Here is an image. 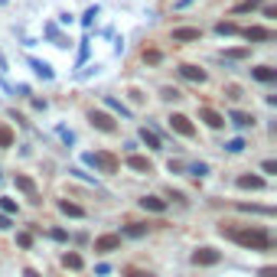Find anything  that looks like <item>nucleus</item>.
Returning a JSON list of instances; mask_svg holds the SVG:
<instances>
[{
  "mask_svg": "<svg viewBox=\"0 0 277 277\" xmlns=\"http://www.w3.org/2000/svg\"><path fill=\"white\" fill-rule=\"evenodd\" d=\"M228 238L238 241L241 248H251V251H267V248H271V235H267V228H261V225H251V228H228Z\"/></svg>",
  "mask_w": 277,
  "mask_h": 277,
  "instance_id": "1",
  "label": "nucleus"
},
{
  "mask_svg": "<svg viewBox=\"0 0 277 277\" xmlns=\"http://www.w3.org/2000/svg\"><path fill=\"white\" fill-rule=\"evenodd\" d=\"M88 166H95L98 173H118L121 169V160L114 157V154H108V150H98V154H85L82 157Z\"/></svg>",
  "mask_w": 277,
  "mask_h": 277,
  "instance_id": "2",
  "label": "nucleus"
},
{
  "mask_svg": "<svg viewBox=\"0 0 277 277\" xmlns=\"http://www.w3.org/2000/svg\"><path fill=\"white\" fill-rule=\"evenodd\" d=\"M166 121H169V127L180 134V137H196V127H193V121L186 118V114H169Z\"/></svg>",
  "mask_w": 277,
  "mask_h": 277,
  "instance_id": "3",
  "label": "nucleus"
},
{
  "mask_svg": "<svg viewBox=\"0 0 277 277\" xmlns=\"http://www.w3.org/2000/svg\"><path fill=\"white\" fill-rule=\"evenodd\" d=\"M219 261H222V254L216 251V248H196L193 251V264H199V267H212Z\"/></svg>",
  "mask_w": 277,
  "mask_h": 277,
  "instance_id": "4",
  "label": "nucleus"
},
{
  "mask_svg": "<svg viewBox=\"0 0 277 277\" xmlns=\"http://www.w3.org/2000/svg\"><path fill=\"white\" fill-rule=\"evenodd\" d=\"M88 121H92L98 131H104V134H114V131H118L114 118H111V114H104V111H92V114H88Z\"/></svg>",
  "mask_w": 277,
  "mask_h": 277,
  "instance_id": "5",
  "label": "nucleus"
},
{
  "mask_svg": "<svg viewBox=\"0 0 277 277\" xmlns=\"http://www.w3.org/2000/svg\"><path fill=\"white\" fill-rule=\"evenodd\" d=\"M121 248V235H101V238H95V251H101V254H111V251H118Z\"/></svg>",
  "mask_w": 277,
  "mask_h": 277,
  "instance_id": "6",
  "label": "nucleus"
},
{
  "mask_svg": "<svg viewBox=\"0 0 277 277\" xmlns=\"http://www.w3.org/2000/svg\"><path fill=\"white\" fill-rule=\"evenodd\" d=\"M241 36L248 42H267V39H274V33L264 30V26H248V30H241Z\"/></svg>",
  "mask_w": 277,
  "mask_h": 277,
  "instance_id": "7",
  "label": "nucleus"
},
{
  "mask_svg": "<svg viewBox=\"0 0 277 277\" xmlns=\"http://www.w3.org/2000/svg\"><path fill=\"white\" fill-rule=\"evenodd\" d=\"M199 121H205L212 131H219V127H225V114H219L216 108H202L199 111Z\"/></svg>",
  "mask_w": 277,
  "mask_h": 277,
  "instance_id": "8",
  "label": "nucleus"
},
{
  "mask_svg": "<svg viewBox=\"0 0 277 277\" xmlns=\"http://www.w3.org/2000/svg\"><path fill=\"white\" fill-rule=\"evenodd\" d=\"M202 30H196V26H180V30H173V42H199Z\"/></svg>",
  "mask_w": 277,
  "mask_h": 277,
  "instance_id": "9",
  "label": "nucleus"
},
{
  "mask_svg": "<svg viewBox=\"0 0 277 277\" xmlns=\"http://www.w3.org/2000/svg\"><path fill=\"white\" fill-rule=\"evenodd\" d=\"M16 189H20V193H26V196H30V199L33 202H39V193H36V183H33L30 180V176H23V173H16Z\"/></svg>",
  "mask_w": 277,
  "mask_h": 277,
  "instance_id": "10",
  "label": "nucleus"
},
{
  "mask_svg": "<svg viewBox=\"0 0 277 277\" xmlns=\"http://www.w3.org/2000/svg\"><path fill=\"white\" fill-rule=\"evenodd\" d=\"M131 169H137V173H154V163H150L147 157H140V154H127V160H124Z\"/></svg>",
  "mask_w": 277,
  "mask_h": 277,
  "instance_id": "11",
  "label": "nucleus"
},
{
  "mask_svg": "<svg viewBox=\"0 0 277 277\" xmlns=\"http://www.w3.org/2000/svg\"><path fill=\"white\" fill-rule=\"evenodd\" d=\"M180 75L186 78V82H196V85L205 82V72H202L199 66H180Z\"/></svg>",
  "mask_w": 277,
  "mask_h": 277,
  "instance_id": "12",
  "label": "nucleus"
},
{
  "mask_svg": "<svg viewBox=\"0 0 277 277\" xmlns=\"http://www.w3.org/2000/svg\"><path fill=\"white\" fill-rule=\"evenodd\" d=\"M228 121L235 124V127H241V131L254 127V118H251V114H245V111H231V114H228Z\"/></svg>",
  "mask_w": 277,
  "mask_h": 277,
  "instance_id": "13",
  "label": "nucleus"
},
{
  "mask_svg": "<svg viewBox=\"0 0 277 277\" xmlns=\"http://www.w3.org/2000/svg\"><path fill=\"white\" fill-rule=\"evenodd\" d=\"M140 205H144L147 212H166V199H160V196H144Z\"/></svg>",
  "mask_w": 277,
  "mask_h": 277,
  "instance_id": "14",
  "label": "nucleus"
},
{
  "mask_svg": "<svg viewBox=\"0 0 277 277\" xmlns=\"http://www.w3.org/2000/svg\"><path fill=\"white\" fill-rule=\"evenodd\" d=\"M59 212H62V216H72V219H85V209H82V205H75V202H69V199L59 202Z\"/></svg>",
  "mask_w": 277,
  "mask_h": 277,
  "instance_id": "15",
  "label": "nucleus"
},
{
  "mask_svg": "<svg viewBox=\"0 0 277 277\" xmlns=\"http://www.w3.org/2000/svg\"><path fill=\"white\" fill-rule=\"evenodd\" d=\"M251 75L258 82H277V69H271V66H258V69H251Z\"/></svg>",
  "mask_w": 277,
  "mask_h": 277,
  "instance_id": "16",
  "label": "nucleus"
},
{
  "mask_svg": "<svg viewBox=\"0 0 277 277\" xmlns=\"http://www.w3.org/2000/svg\"><path fill=\"white\" fill-rule=\"evenodd\" d=\"M140 140H144V144L150 147V150H163V144H160V137L150 127H140Z\"/></svg>",
  "mask_w": 277,
  "mask_h": 277,
  "instance_id": "17",
  "label": "nucleus"
},
{
  "mask_svg": "<svg viewBox=\"0 0 277 277\" xmlns=\"http://www.w3.org/2000/svg\"><path fill=\"white\" fill-rule=\"evenodd\" d=\"M238 186H241V189H264V180H261V176H238Z\"/></svg>",
  "mask_w": 277,
  "mask_h": 277,
  "instance_id": "18",
  "label": "nucleus"
},
{
  "mask_svg": "<svg viewBox=\"0 0 277 277\" xmlns=\"http://www.w3.org/2000/svg\"><path fill=\"white\" fill-rule=\"evenodd\" d=\"M121 235H127V238H144V235H147V225H140V222H131V225L124 228Z\"/></svg>",
  "mask_w": 277,
  "mask_h": 277,
  "instance_id": "19",
  "label": "nucleus"
},
{
  "mask_svg": "<svg viewBox=\"0 0 277 277\" xmlns=\"http://www.w3.org/2000/svg\"><path fill=\"white\" fill-rule=\"evenodd\" d=\"M62 267H69V271H78V267H82V258H78L75 251H66V254H62Z\"/></svg>",
  "mask_w": 277,
  "mask_h": 277,
  "instance_id": "20",
  "label": "nucleus"
},
{
  "mask_svg": "<svg viewBox=\"0 0 277 277\" xmlns=\"http://www.w3.org/2000/svg\"><path fill=\"white\" fill-rule=\"evenodd\" d=\"M0 147H13V127L10 124H0Z\"/></svg>",
  "mask_w": 277,
  "mask_h": 277,
  "instance_id": "21",
  "label": "nucleus"
},
{
  "mask_svg": "<svg viewBox=\"0 0 277 277\" xmlns=\"http://www.w3.org/2000/svg\"><path fill=\"white\" fill-rule=\"evenodd\" d=\"M261 4H264V0H241V4H238L231 13H251V10H258Z\"/></svg>",
  "mask_w": 277,
  "mask_h": 277,
  "instance_id": "22",
  "label": "nucleus"
},
{
  "mask_svg": "<svg viewBox=\"0 0 277 277\" xmlns=\"http://www.w3.org/2000/svg\"><path fill=\"white\" fill-rule=\"evenodd\" d=\"M238 209H241V212H261V216H274L271 205H248V202H238Z\"/></svg>",
  "mask_w": 277,
  "mask_h": 277,
  "instance_id": "23",
  "label": "nucleus"
},
{
  "mask_svg": "<svg viewBox=\"0 0 277 277\" xmlns=\"http://www.w3.org/2000/svg\"><path fill=\"white\" fill-rule=\"evenodd\" d=\"M104 104H108V108H111V111H118V114H121V118H131V111H127V108H124V104L118 101V98H111V95H108V98H104Z\"/></svg>",
  "mask_w": 277,
  "mask_h": 277,
  "instance_id": "24",
  "label": "nucleus"
},
{
  "mask_svg": "<svg viewBox=\"0 0 277 277\" xmlns=\"http://www.w3.org/2000/svg\"><path fill=\"white\" fill-rule=\"evenodd\" d=\"M30 66H33V72L42 75V78H52V69L46 66V62H39V59H30Z\"/></svg>",
  "mask_w": 277,
  "mask_h": 277,
  "instance_id": "25",
  "label": "nucleus"
},
{
  "mask_svg": "<svg viewBox=\"0 0 277 277\" xmlns=\"http://www.w3.org/2000/svg\"><path fill=\"white\" fill-rule=\"evenodd\" d=\"M144 62L147 66H160V62H163V52L160 49H144Z\"/></svg>",
  "mask_w": 277,
  "mask_h": 277,
  "instance_id": "26",
  "label": "nucleus"
},
{
  "mask_svg": "<svg viewBox=\"0 0 277 277\" xmlns=\"http://www.w3.org/2000/svg\"><path fill=\"white\" fill-rule=\"evenodd\" d=\"M216 33H219V36H235L238 26H235V23H219V26H216Z\"/></svg>",
  "mask_w": 277,
  "mask_h": 277,
  "instance_id": "27",
  "label": "nucleus"
},
{
  "mask_svg": "<svg viewBox=\"0 0 277 277\" xmlns=\"http://www.w3.org/2000/svg\"><path fill=\"white\" fill-rule=\"evenodd\" d=\"M225 150H228V154H241V150H245V140H241V137L228 140V144H225Z\"/></svg>",
  "mask_w": 277,
  "mask_h": 277,
  "instance_id": "28",
  "label": "nucleus"
},
{
  "mask_svg": "<svg viewBox=\"0 0 277 277\" xmlns=\"http://www.w3.org/2000/svg\"><path fill=\"white\" fill-rule=\"evenodd\" d=\"M16 245H20V248H30V245H33V235H30V231H20V235H16Z\"/></svg>",
  "mask_w": 277,
  "mask_h": 277,
  "instance_id": "29",
  "label": "nucleus"
},
{
  "mask_svg": "<svg viewBox=\"0 0 277 277\" xmlns=\"http://www.w3.org/2000/svg\"><path fill=\"white\" fill-rule=\"evenodd\" d=\"M261 169H264L267 176H277V160H264V163H261Z\"/></svg>",
  "mask_w": 277,
  "mask_h": 277,
  "instance_id": "30",
  "label": "nucleus"
},
{
  "mask_svg": "<svg viewBox=\"0 0 277 277\" xmlns=\"http://www.w3.org/2000/svg\"><path fill=\"white\" fill-rule=\"evenodd\" d=\"M189 173L193 176H205V173H209V166H205V163H189Z\"/></svg>",
  "mask_w": 277,
  "mask_h": 277,
  "instance_id": "31",
  "label": "nucleus"
},
{
  "mask_svg": "<svg viewBox=\"0 0 277 277\" xmlns=\"http://www.w3.org/2000/svg\"><path fill=\"white\" fill-rule=\"evenodd\" d=\"M0 209H4L7 216H13V212H16V202H13V199H0Z\"/></svg>",
  "mask_w": 277,
  "mask_h": 277,
  "instance_id": "32",
  "label": "nucleus"
},
{
  "mask_svg": "<svg viewBox=\"0 0 277 277\" xmlns=\"http://www.w3.org/2000/svg\"><path fill=\"white\" fill-rule=\"evenodd\" d=\"M124 277H154V274L140 271V267H127V271H124Z\"/></svg>",
  "mask_w": 277,
  "mask_h": 277,
  "instance_id": "33",
  "label": "nucleus"
},
{
  "mask_svg": "<svg viewBox=\"0 0 277 277\" xmlns=\"http://www.w3.org/2000/svg\"><path fill=\"white\" fill-rule=\"evenodd\" d=\"M248 56V49H228L225 52V59H245Z\"/></svg>",
  "mask_w": 277,
  "mask_h": 277,
  "instance_id": "34",
  "label": "nucleus"
},
{
  "mask_svg": "<svg viewBox=\"0 0 277 277\" xmlns=\"http://www.w3.org/2000/svg\"><path fill=\"white\" fill-rule=\"evenodd\" d=\"M0 228H4V231L13 228V222H10V216H7V212H0Z\"/></svg>",
  "mask_w": 277,
  "mask_h": 277,
  "instance_id": "35",
  "label": "nucleus"
},
{
  "mask_svg": "<svg viewBox=\"0 0 277 277\" xmlns=\"http://www.w3.org/2000/svg\"><path fill=\"white\" fill-rule=\"evenodd\" d=\"M95 16H98V10H95V7H92V10H88V13L82 16V23H85V26H92V20H95Z\"/></svg>",
  "mask_w": 277,
  "mask_h": 277,
  "instance_id": "36",
  "label": "nucleus"
},
{
  "mask_svg": "<svg viewBox=\"0 0 277 277\" xmlns=\"http://www.w3.org/2000/svg\"><path fill=\"white\" fill-rule=\"evenodd\" d=\"M225 95H228V98H241V88H238V85H228Z\"/></svg>",
  "mask_w": 277,
  "mask_h": 277,
  "instance_id": "37",
  "label": "nucleus"
},
{
  "mask_svg": "<svg viewBox=\"0 0 277 277\" xmlns=\"http://www.w3.org/2000/svg\"><path fill=\"white\" fill-rule=\"evenodd\" d=\"M163 98H166V101H173V98H180V92H176V88H163Z\"/></svg>",
  "mask_w": 277,
  "mask_h": 277,
  "instance_id": "38",
  "label": "nucleus"
},
{
  "mask_svg": "<svg viewBox=\"0 0 277 277\" xmlns=\"http://www.w3.org/2000/svg\"><path fill=\"white\" fill-rule=\"evenodd\" d=\"M261 277H277V267H264V271H261Z\"/></svg>",
  "mask_w": 277,
  "mask_h": 277,
  "instance_id": "39",
  "label": "nucleus"
},
{
  "mask_svg": "<svg viewBox=\"0 0 277 277\" xmlns=\"http://www.w3.org/2000/svg\"><path fill=\"white\" fill-rule=\"evenodd\" d=\"M23 277H39V271H33V267H26V271H23Z\"/></svg>",
  "mask_w": 277,
  "mask_h": 277,
  "instance_id": "40",
  "label": "nucleus"
}]
</instances>
